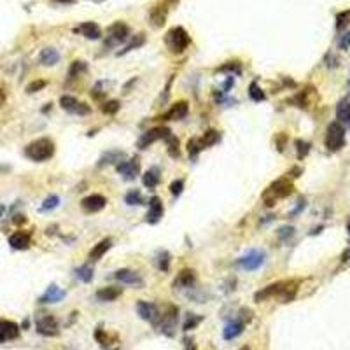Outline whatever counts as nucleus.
I'll list each match as a JSON object with an SVG mask.
<instances>
[{"label":"nucleus","instance_id":"obj_43","mask_svg":"<svg viewBox=\"0 0 350 350\" xmlns=\"http://www.w3.org/2000/svg\"><path fill=\"white\" fill-rule=\"evenodd\" d=\"M104 86H105L104 81H98V83L95 84V88H93V91H91V96L95 100H104L105 96H107V91L104 89Z\"/></svg>","mask_w":350,"mask_h":350},{"label":"nucleus","instance_id":"obj_41","mask_svg":"<svg viewBox=\"0 0 350 350\" xmlns=\"http://www.w3.org/2000/svg\"><path fill=\"white\" fill-rule=\"evenodd\" d=\"M249 96L252 98L254 102H262L266 96H264V93H262V89L258 86V83H250L249 86Z\"/></svg>","mask_w":350,"mask_h":350},{"label":"nucleus","instance_id":"obj_20","mask_svg":"<svg viewBox=\"0 0 350 350\" xmlns=\"http://www.w3.org/2000/svg\"><path fill=\"white\" fill-rule=\"evenodd\" d=\"M195 282H196L195 270H189V268H186V270H182L179 275L175 277L174 287L175 289H188V287H193V285H195Z\"/></svg>","mask_w":350,"mask_h":350},{"label":"nucleus","instance_id":"obj_24","mask_svg":"<svg viewBox=\"0 0 350 350\" xmlns=\"http://www.w3.org/2000/svg\"><path fill=\"white\" fill-rule=\"evenodd\" d=\"M123 294L121 287H116V285H107V287L100 289L96 292V300L104 301V303H110V301H116L117 298Z\"/></svg>","mask_w":350,"mask_h":350},{"label":"nucleus","instance_id":"obj_59","mask_svg":"<svg viewBox=\"0 0 350 350\" xmlns=\"http://www.w3.org/2000/svg\"><path fill=\"white\" fill-rule=\"evenodd\" d=\"M170 2H172V4H174V2H177V0H170Z\"/></svg>","mask_w":350,"mask_h":350},{"label":"nucleus","instance_id":"obj_40","mask_svg":"<svg viewBox=\"0 0 350 350\" xmlns=\"http://www.w3.org/2000/svg\"><path fill=\"white\" fill-rule=\"evenodd\" d=\"M219 72H228L229 75H240L242 74V65L238 62H228L219 68Z\"/></svg>","mask_w":350,"mask_h":350},{"label":"nucleus","instance_id":"obj_5","mask_svg":"<svg viewBox=\"0 0 350 350\" xmlns=\"http://www.w3.org/2000/svg\"><path fill=\"white\" fill-rule=\"evenodd\" d=\"M250 321H252V312H250L249 308H242L240 310V317L235 319L233 322H229L224 328V331H222L224 340H235V338H238L243 333L245 326L249 324Z\"/></svg>","mask_w":350,"mask_h":350},{"label":"nucleus","instance_id":"obj_22","mask_svg":"<svg viewBox=\"0 0 350 350\" xmlns=\"http://www.w3.org/2000/svg\"><path fill=\"white\" fill-rule=\"evenodd\" d=\"M32 243V238L26 231H16L9 237V245L13 247L14 250H26Z\"/></svg>","mask_w":350,"mask_h":350},{"label":"nucleus","instance_id":"obj_56","mask_svg":"<svg viewBox=\"0 0 350 350\" xmlns=\"http://www.w3.org/2000/svg\"><path fill=\"white\" fill-rule=\"evenodd\" d=\"M347 229H349V235H350V219H349V222H347Z\"/></svg>","mask_w":350,"mask_h":350},{"label":"nucleus","instance_id":"obj_19","mask_svg":"<svg viewBox=\"0 0 350 350\" xmlns=\"http://www.w3.org/2000/svg\"><path fill=\"white\" fill-rule=\"evenodd\" d=\"M284 284H285V280H280V282L270 284V285H266V287H262L261 291H258V292H256V294H254V301H258V303H261V301L268 300V298L279 296V292L282 291Z\"/></svg>","mask_w":350,"mask_h":350},{"label":"nucleus","instance_id":"obj_18","mask_svg":"<svg viewBox=\"0 0 350 350\" xmlns=\"http://www.w3.org/2000/svg\"><path fill=\"white\" fill-rule=\"evenodd\" d=\"M65 294H67V292L63 291V289H60L56 284H53V285H49V287L46 289V292H44V294L39 298V303H42V305L60 303V301L65 298Z\"/></svg>","mask_w":350,"mask_h":350},{"label":"nucleus","instance_id":"obj_42","mask_svg":"<svg viewBox=\"0 0 350 350\" xmlns=\"http://www.w3.org/2000/svg\"><path fill=\"white\" fill-rule=\"evenodd\" d=\"M349 23H350V9H347V11H342V13L336 14V28L338 30L345 28Z\"/></svg>","mask_w":350,"mask_h":350},{"label":"nucleus","instance_id":"obj_60","mask_svg":"<svg viewBox=\"0 0 350 350\" xmlns=\"http://www.w3.org/2000/svg\"><path fill=\"white\" fill-rule=\"evenodd\" d=\"M189 350H196V349H195V347H191V349H189Z\"/></svg>","mask_w":350,"mask_h":350},{"label":"nucleus","instance_id":"obj_30","mask_svg":"<svg viewBox=\"0 0 350 350\" xmlns=\"http://www.w3.org/2000/svg\"><path fill=\"white\" fill-rule=\"evenodd\" d=\"M221 140V133L217 131V130H207L203 133V137L200 138V144H201V147H212V146H216L217 142Z\"/></svg>","mask_w":350,"mask_h":350},{"label":"nucleus","instance_id":"obj_38","mask_svg":"<svg viewBox=\"0 0 350 350\" xmlns=\"http://www.w3.org/2000/svg\"><path fill=\"white\" fill-rule=\"evenodd\" d=\"M125 201L128 205H144V196L138 189H131L128 195L125 196Z\"/></svg>","mask_w":350,"mask_h":350},{"label":"nucleus","instance_id":"obj_36","mask_svg":"<svg viewBox=\"0 0 350 350\" xmlns=\"http://www.w3.org/2000/svg\"><path fill=\"white\" fill-rule=\"evenodd\" d=\"M121 109V102L119 100H107L102 104V112L107 114V116H114L117 114V110Z\"/></svg>","mask_w":350,"mask_h":350},{"label":"nucleus","instance_id":"obj_47","mask_svg":"<svg viewBox=\"0 0 350 350\" xmlns=\"http://www.w3.org/2000/svg\"><path fill=\"white\" fill-rule=\"evenodd\" d=\"M42 88H46V81H42V79H39V81H34V83H30L28 86H26V93H37V91H41Z\"/></svg>","mask_w":350,"mask_h":350},{"label":"nucleus","instance_id":"obj_32","mask_svg":"<svg viewBox=\"0 0 350 350\" xmlns=\"http://www.w3.org/2000/svg\"><path fill=\"white\" fill-rule=\"evenodd\" d=\"M86 70H88L86 62H83V60H75V62H72L70 68H68V77H70V79H75V77H79V75L84 74Z\"/></svg>","mask_w":350,"mask_h":350},{"label":"nucleus","instance_id":"obj_54","mask_svg":"<svg viewBox=\"0 0 350 350\" xmlns=\"http://www.w3.org/2000/svg\"><path fill=\"white\" fill-rule=\"evenodd\" d=\"M4 102H5V95L2 91H0V107H2V105H4Z\"/></svg>","mask_w":350,"mask_h":350},{"label":"nucleus","instance_id":"obj_23","mask_svg":"<svg viewBox=\"0 0 350 350\" xmlns=\"http://www.w3.org/2000/svg\"><path fill=\"white\" fill-rule=\"evenodd\" d=\"M20 336V328L11 321H0V340L7 342Z\"/></svg>","mask_w":350,"mask_h":350},{"label":"nucleus","instance_id":"obj_39","mask_svg":"<svg viewBox=\"0 0 350 350\" xmlns=\"http://www.w3.org/2000/svg\"><path fill=\"white\" fill-rule=\"evenodd\" d=\"M188 151H189V158L196 159L198 158V154L203 151V147H201V144H200L198 138H191V140L188 142Z\"/></svg>","mask_w":350,"mask_h":350},{"label":"nucleus","instance_id":"obj_8","mask_svg":"<svg viewBox=\"0 0 350 350\" xmlns=\"http://www.w3.org/2000/svg\"><path fill=\"white\" fill-rule=\"evenodd\" d=\"M158 321H159V329L165 334H168V336H172L175 326H177V321H179V308L174 306V305H170L167 308V312L158 317Z\"/></svg>","mask_w":350,"mask_h":350},{"label":"nucleus","instance_id":"obj_9","mask_svg":"<svg viewBox=\"0 0 350 350\" xmlns=\"http://www.w3.org/2000/svg\"><path fill=\"white\" fill-rule=\"evenodd\" d=\"M264 259H266L264 250H250V252H247L245 256L238 259V264L247 271H254L264 264Z\"/></svg>","mask_w":350,"mask_h":350},{"label":"nucleus","instance_id":"obj_7","mask_svg":"<svg viewBox=\"0 0 350 350\" xmlns=\"http://www.w3.org/2000/svg\"><path fill=\"white\" fill-rule=\"evenodd\" d=\"M130 35V28L121 23V21H117L114 25L109 26L107 30V41H105V46H117V44H121L128 39Z\"/></svg>","mask_w":350,"mask_h":350},{"label":"nucleus","instance_id":"obj_11","mask_svg":"<svg viewBox=\"0 0 350 350\" xmlns=\"http://www.w3.org/2000/svg\"><path fill=\"white\" fill-rule=\"evenodd\" d=\"M35 328H37V333L42 334V336H58L60 334L58 322L51 315L39 317L37 322H35Z\"/></svg>","mask_w":350,"mask_h":350},{"label":"nucleus","instance_id":"obj_31","mask_svg":"<svg viewBox=\"0 0 350 350\" xmlns=\"http://www.w3.org/2000/svg\"><path fill=\"white\" fill-rule=\"evenodd\" d=\"M151 20H153L154 26H163V23L167 20V9H165V5H156V7H153V11H151Z\"/></svg>","mask_w":350,"mask_h":350},{"label":"nucleus","instance_id":"obj_21","mask_svg":"<svg viewBox=\"0 0 350 350\" xmlns=\"http://www.w3.org/2000/svg\"><path fill=\"white\" fill-rule=\"evenodd\" d=\"M163 217V203L158 196H153L149 200V210H147V222L149 224H156Z\"/></svg>","mask_w":350,"mask_h":350},{"label":"nucleus","instance_id":"obj_16","mask_svg":"<svg viewBox=\"0 0 350 350\" xmlns=\"http://www.w3.org/2000/svg\"><path fill=\"white\" fill-rule=\"evenodd\" d=\"M74 32H75V34H81L83 37H86V39H93V41H96V39H100V37H102L100 26L96 25V23H93V21H86V23H81L79 26H75Z\"/></svg>","mask_w":350,"mask_h":350},{"label":"nucleus","instance_id":"obj_53","mask_svg":"<svg viewBox=\"0 0 350 350\" xmlns=\"http://www.w3.org/2000/svg\"><path fill=\"white\" fill-rule=\"evenodd\" d=\"M277 144H279V151H284V137L277 138Z\"/></svg>","mask_w":350,"mask_h":350},{"label":"nucleus","instance_id":"obj_48","mask_svg":"<svg viewBox=\"0 0 350 350\" xmlns=\"http://www.w3.org/2000/svg\"><path fill=\"white\" fill-rule=\"evenodd\" d=\"M182 189H184V180L182 179L174 180V182L170 184V193L174 196H180V195H182Z\"/></svg>","mask_w":350,"mask_h":350},{"label":"nucleus","instance_id":"obj_15","mask_svg":"<svg viewBox=\"0 0 350 350\" xmlns=\"http://www.w3.org/2000/svg\"><path fill=\"white\" fill-rule=\"evenodd\" d=\"M137 312L140 315V319L149 322H156L159 317L158 306L154 303H149V301H138L137 303Z\"/></svg>","mask_w":350,"mask_h":350},{"label":"nucleus","instance_id":"obj_37","mask_svg":"<svg viewBox=\"0 0 350 350\" xmlns=\"http://www.w3.org/2000/svg\"><path fill=\"white\" fill-rule=\"evenodd\" d=\"M156 262H158V268L161 271H168L170 270V254L167 250H159L158 256H156Z\"/></svg>","mask_w":350,"mask_h":350},{"label":"nucleus","instance_id":"obj_34","mask_svg":"<svg viewBox=\"0 0 350 350\" xmlns=\"http://www.w3.org/2000/svg\"><path fill=\"white\" fill-rule=\"evenodd\" d=\"M144 42H146V35H144V34L135 35L133 41L130 42V44H126L125 49L117 53V56H121V54H126V53H130V51H133V49H138L140 46H144Z\"/></svg>","mask_w":350,"mask_h":350},{"label":"nucleus","instance_id":"obj_14","mask_svg":"<svg viewBox=\"0 0 350 350\" xmlns=\"http://www.w3.org/2000/svg\"><path fill=\"white\" fill-rule=\"evenodd\" d=\"M105 205H107V198L102 195H89L81 201V207L89 214L100 212L102 209H105Z\"/></svg>","mask_w":350,"mask_h":350},{"label":"nucleus","instance_id":"obj_52","mask_svg":"<svg viewBox=\"0 0 350 350\" xmlns=\"http://www.w3.org/2000/svg\"><path fill=\"white\" fill-rule=\"evenodd\" d=\"M26 219H25V216H14V222L16 224H20V222H25Z\"/></svg>","mask_w":350,"mask_h":350},{"label":"nucleus","instance_id":"obj_49","mask_svg":"<svg viewBox=\"0 0 350 350\" xmlns=\"http://www.w3.org/2000/svg\"><path fill=\"white\" fill-rule=\"evenodd\" d=\"M95 338H96V342L100 343L102 347H107L109 345V336L104 333V329H96L95 331Z\"/></svg>","mask_w":350,"mask_h":350},{"label":"nucleus","instance_id":"obj_57","mask_svg":"<svg viewBox=\"0 0 350 350\" xmlns=\"http://www.w3.org/2000/svg\"><path fill=\"white\" fill-rule=\"evenodd\" d=\"M240 350H250V347H247V345H245V347H242V349H240Z\"/></svg>","mask_w":350,"mask_h":350},{"label":"nucleus","instance_id":"obj_27","mask_svg":"<svg viewBox=\"0 0 350 350\" xmlns=\"http://www.w3.org/2000/svg\"><path fill=\"white\" fill-rule=\"evenodd\" d=\"M39 62L46 67H51V65H56L60 62V53L54 47H46L42 49L41 54H39Z\"/></svg>","mask_w":350,"mask_h":350},{"label":"nucleus","instance_id":"obj_6","mask_svg":"<svg viewBox=\"0 0 350 350\" xmlns=\"http://www.w3.org/2000/svg\"><path fill=\"white\" fill-rule=\"evenodd\" d=\"M60 105H62L63 110H67L70 114H77V116H88V114L91 112V107L84 102H79L77 98L70 95H63L60 98Z\"/></svg>","mask_w":350,"mask_h":350},{"label":"nucleus","instance_id":"obj_13","mask_svg":"<svg viewBox=\"0 0 350 350\" xmlns=\"http://www.w3.org/2000/svg\"><path fill=\"white\" fill-rule=\"evenodd\" d=\"M116 280H119L121 284H128V285H137V287H142L144 285V279L140 277V273L133 270H128V268H121L114 273Z\"/></svg>","mask_w":350,"mask_h":350},{"label":"nucleus","instance_id":"obj_58","mask_svg":"<svg viewBox=\"0 0 350 350\" xmlns=\"http://www.w3.org/2000/svg\"><path fill=\"white\" fill-rule=\"evenodd\" d=\"M95 2H104V0H95Z\"/></svg>","mask_w":350,"mask_h":350},{"label":"nucleus","instance_id":"obj_17","mask_svg":"<svg viewBox=\"0 0 350 350\" xmlns=\"http://www.w3.org/2000/svg\"><path fill=\"white\" fill-rule=\"evenodd\" d=\"M188 112H189L188 102L180 100L175 105H172L170 110L163 116V119H167V121H180V119H184V117L188 116Z\"/></svg>","mask_w":350,"mask_h":350},{"label":"nucleus","instance_id":"obj_2","mask_svg":"<svg viewBox=\"0 0 350 350\" xmlns=\"http://www.w3.org/2000/svg\"><path fill=\"white\" fill-rule=\"evenodd\" d=\"M292 189L294 188H292V182H289V179H279L262 193V200H264L266 207H273L277 200L287 198L289 195H292Z\"/></svg>","mask_w":350,"mask_h":350},{"label":"nucleus","instance_id":"obj_26","mask_svg":"<svg viewBox=\"0 0 350 350\" xmlns=\"http://www.w3.org/2000/svg\"><path fill=\"white\" fill-rule=\"evenodd\" d=\"M123 158H125V153L123 151H107V153H104L102 154V158L98 159V167H105V165H117L119 161H123Z\"/></svg>","mask_w":350,"mask_h":350},{"label":"nucleus","instance_id":"obj_29","mask_svg":"<svg viewBox=\"0 0 350 350\" xmlns=\"http://www.w3.org/2000/svg\"><path fill=\"white\" fill-rule=\"evenodd\" d=\"M159 180H161V177H159V170L158 168H149V170L144 174V177H142V182H144V186L149 189H154L156 186L159 184Z\"/></svg>","mask_w":350,"mask_h":350},{"label":"nucleus","instance_id":"obj_10","mask_svg":"<svg viewBox=\"0 0 350 350\" xmlns=\"http://www.w3.org/2000/svg\"><path fill=\"white\" fill-rule=\"evenodd\" d=\"M168 135H172V131L165 126H156V128L147 130L146 133H142V137L138 138V147L140 149H147L151 144L161 140V138H167Z\"/></svg>","mask_w":350,"mask_h":350},{"label":"nucleus","instance_id":"obj_61","mask_svg":"<svg viewBox=\"0 0 350 350\" xmlns=\"http://www.w3.org/2000/svg\"><path fill=\"white\" fill-rule=\"evenodd\" d=\"M0 216H2V209H0Z\"/></svg>","mask_w":350,"mask_h":350},{"label":"nucleus","instance_id":"obj_51","mask_svg":"<svg viewBox=\"0 0 350 350\" xmlns=\"http://www.w3.org/2000/svg\"><path fill=\"white\" fill-rule=\"evenodd\" d=\"M340 47H342V49H349L350 47V32L340 39Z\"/></svg>","mask_w":350,"mask_h":350},{"label":"nucleus","instance_id":"obj_4","mask_svg":"<svg viewBox=\"0 0 350 350\" xmlns=\"http://www.w3.org/2000/svg\"><path fill=\"white\" fill-rule=\"evenodd\" d=\"M345 146V128L340 123H331L326 131V147L329 153H338Z\"/></svg>","mask_w":350,"mask_h":350},{"label":"nucleus","instance_id":"obj_62","mask_svg":"<svg viewBox=\"0 0 350 350\" xmlns=\"http://www.w3.org/2000/svg\"><path fill=\"white\" fill-rule=\"evenodd\" d=\"M110 350H117V349H110Z\"/></svg>","mask_w":350,"mask_h":350},{"label":"nucleus","instance_id":"obj_46","mask_svg":"<svg viewBox=\"0 0 350 350\" xmlns=\"http://www.w3.org/2000/svg\"><path fill=\"white\" fill-rule=\"evenodd\" d=\"M296 149H298V158H305L310 153V144L305 140H296Z\"/></svg>","mask_w":350,"mask_h":350},{"label":"nucleus","instance_id":"obj_50","mask_svg":"<svg viewBox=\"0 0 350 350\" xmlns=\"http://www.w3.org/2000/svg\"><path fill=\"white\" fill-rule=\"evenodd\" d=\"M292 235H294V228H292V226H284V228L279 229V237L282 238V240L292 237Z\"/></svg>","mask_w":350,"mask_h":350},{"label":"nucleus","instance_id":"obj_3","mask_svg":"<svg viewBox=\"0 0 350 350\" xmlns=\"http://www.w3.org/2000/svg\"><path fill=\"white\" fill-rule=\"evenodd\" d=\"M165 41H167V46L172 53H182V51L188 49V46L191 44L189 34L182 26H175V28L168 30Z\"/></svg>","mask_w":350,"mask_h":350},{"label":"nucleus","instance_id":"obj_44","mask_svg":"<svg viewBox=\"0 0 350 350\" xmlns=\"http://www.w3.org/2000/svg\"><path fill=\"white\" fill-rule=\"evenodd\" d=\"M58 203H60V198L58 196H47L46 200H44V203H42V207H41V210L42 212H47V210H53V209H56L58 207Z\"/></svg>","mask_w":350,"mask_h":350},{"label":"nucleus","instance_id":"obj_55","mask_svg":"<svg viewBox=\"0 0 350 350\" xmlns=\"http://www.w3.org/2000/svg\"><path fill=\"white\" fill-rule=\"evenodd\" d=\"M54 2H60V4H72L74 0H54Z\"/></svg>","mask_w":350,"mask_h":350},{"label":"nucleus","instance_id":"obj_28","mask_svg":"<svg viewBox=\"0 0 350 350\" xmlns=\"http://www.w3.org/2000/svg\"><path fill=\"white\" fill-rule=\"evenodd\" d=\"M336 117L340 123L350 126V98H345V100H342L340 104H338Z\"/></svg>","mask_w":350,"mask_h":350},{"label":"nucleus","instance_id":"obj_12","mask_svg":"<svg viewBox=\"0 0 350 350\" xmlns=\"http://www.w3.org/2000/svg\"><path fill=\"white\" fill-rule=\"evenodd\" d=\"M117 174H121L126 180H133L140 174V161L138 158H131L128 161H119L116 165Z\"/></svg>","mask_w":350,"mask_h":350},{"label":"nucleus","instance_id":"obj_45","mask_svg":"<svg viewBox=\"0 0 350 350\" xmlns=\"http://www.w3.org/2000/svg\"><path fill=\"white\" fill-rule=\"evenodd\" d=\"M201 321H203V317H200V315H189V317H188V321L184 322V331L195 329L196 326L200 324Z\"/></svg>","mask_w":350,"mask_h":350},{"label":"nucleus","instance_id":"obj_25","mask_svg":"<svg viewBox=\"0 0 350 350\" xmlns=\"http://www.w3.org/2000/svg\"><path fill=\"white\" fill-rule=\"evenodd\" d=\"M110 247H112V240H110V238H104L102 242H98L91 250H89V259H91V261L102 259L105 254H107V250L110 249Z\"/></svg>","mask_w":350,"mask_h":350},{"label":"nucleus","instance_id":"obj_33","mask_svg":"<svg viewBox=\"0 0 350 350\" xmlns=\"http://www.w3.org/2000/svg\"><path fill=\"white\" fill-rule=\"evenodd\" d=\"M93 275H95V271H93V268L89 266V264H83V266H79L77 270H75V277L79 280H83V282H91L93 280Z\"/></svg>","mask_w":350,"mask_h":350},{"label":"nucleus","instance_id":"obj_35","mask_svg":"<svg viewBox=\"0 0 350 350\" xmlns=\"http://www.w3.org/2000/svg\"><path fill=\"white\" fill-rule=\"evenodd\" d=\"M167 151L172 158H179L180 156V149H179V138L174 137V135H168L167 138Z\"/></svg>","mask_w":350,"mask_h":350},{"label":"nucleus","instance_id":"obj_1","mask_svg":"<svg viewBox=\"0 0 350 350\" xmlns=\"http://www.w3.org/2000/svg\"><path fill=\"white\" fill-rule=\"evenodd\" d=\"M25 156L32 161H47L54 156V142L47 137L37 138V140L30 142L25 147Z\"/></svg>","mask_w":350,"mask_h":350}]
</instances>
